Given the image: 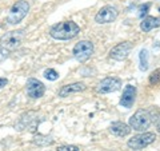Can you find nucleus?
<instances>
[{
  "label": "nucleus",
  "mask_w": 160,
  "mask_h": 151,
  "mask_svg": "<svg viewBox=\"0 0 160 151\" xmlns=\"http://www.w3.org/2000/svg\"><path fill=\"white\" fill-rule=\"evenodd\" d=\"M118 16H119V11L116 7L104 6L95 15V22L98 24H108V23L115 22L118 19Z\"/></svg>",
  "instance_id": "obj_8"
},
{
  "label": "nucleus",
  "mask_w": 160,
  "mask_h": 151,
  "mask_svg": "<svg viewBox=\"0 0 160 151\" xmlns=\"http://www.w3.org/2000/svg\"><path fill=\"white\" fill-rule=\"evenodd\" d=\"M122 87V79L116 76H107L103 80H100L99 84L96 86V92L98 94H111L120 90Z\"/></svg>",
  "instance_id": "obj_9"
},
{
  "label": "nucleus",
  "mask_w": 160,
  "mask_h": 151,
  "mask_svg": "<svg viewBox=\"0 0 160 151\" xmlns=\"http://www.w3.org/2000/svg\"><path fill=\"white\" fill-rule=\"evenodd\" d=\"M156 139H158V137L155 133H146L144 131L143 134L135 135V137H132L131 139H128L127 146H128V148H131V150H142L144 147H147V146L152 144Z\"/></svg>",
  "instance_id": "obj_6"
},
{
  "label": "nucleus",
  "mask_w": 160,
  "mask_h": 151,
  "mask_svg": "<svg viewBox=\"0 0 160 151\" xmlns=\"http://www.w3.org/2000/svg\"><path fill=\"white\" fill-rule=\"evenodd\" d=\"M39 126V120H38V112L35 111H28L24 112L22 117L19 118L18 123L15 124V128L18 131H23V130H28V131L33 133L36 127Z\"/></svg>",
  "instance_id": "obj_7"
},
{
  "label": "nucleus",
  "mask_w": 160,
  "mask_h": 151,
  "mask_svg": "<svg viewBox=\"0 0 160 151\" xmlns=\"http://www.w3.org/2000/svg\"><path fill=\"white\" fill-rule=\"evenodd\" d=\"M139 58H140V70H142V71H147L148 70V51L147 49L143 48L142 51H140Z\"/></svg>",
  "instance_id": "obj_17"
},
{
  "label": "nucleus",
  "mask_w": 160,
  "mask_h": 151,
  "mask_svg": "<svg viewBox=\"0 0 160 151\" xmlns=\"http://www.w3.org/2000/svg\"><path fill=\"white\" fill-rule=\"evenodd\" d=\"M133 44L131 42H122L109 49V58L116 60V62H123L128 58V55L131 54Z\"/></svg>",
  "instance_id": "obj_10"
},
{
  "label": "nucleus",
  "mask_w": 160,
  "mask_h": 151,
  "mask_svg": "<svg viewBox=\"0 0 160 151\" xmlns=\"http://www.w3.org/2000/svg\"><path fill=\"white\" fill-rule=\"evenodd\" d=\"M80 32V27L72 20H67V22L56 23L49 28V35L51 38L56 40H71L76 38Z\"/></svg>",
  "instance_id": "obj_1"
},
{
  "label": "nucleus",
  "mask_w": 160,
  "mask_h": 151,
  "mask_svg": "<svg viewBox=\"0 0 160 151\" xmlns=\"http://www.w3.org/2000/svg\"><path fill=\"white\" fill-rule=\"evenodd\" d=\"M26 94L31 99H40L46 94V86L40 82V80L31 78L26 83Z\"/></svg>",
  "instance_id": "obj_11"
},
{
  "label": "nucleus",
  "mask_w": 160,
  "mask_h": 151,
  "mask_svg": "<svg viewBox=\"0 0 160 151\" xmlns=\"http://www.w3.org/2000/svg\"><path fill=\"white\" fill-rule=\"evenodd\" d=\"M8 84V79L7 78H0V88H4Z\"/></svg>",
  "instance_id": "obj_23"
},
{
  "label": "nucleus",
  "mask_w": 160,
  "mask_h": 151,
  "mask_svg": "<svg viewBox=\"0 0 160 151\" xmlns=\"http://www.w3.org/2000/svg\"><path fill=\"white\" fill-rule=\"evenodd\" d=\"M8 55H9V51L6 48H3L2 46H0V63L4 62L7 58H8Z\"/></svg>",
  "instance_id": "obj_22"
},
{
  "label": "nucleus",
  "mask_w": 160,
  "mask_h": 151,
  "mask_svg": "<svg viewBox=\"0 0 160 151\" xmlns=\"http://www.w3.org/2000/svg\"><path fill=\"white\" fill-rule=\"evenodd\" d=\"M56 151H80V150L75 144H63V146H59Z\"/></svg>",
  "instance_id": "obj_21"
},
{
  "label": "nucleus",
  "mask_w": 160,
  "mask_h": 151,
  "mask_svg": "<svg viewBox=\"0 0 160 151\" xmlns=\"http://www.w3.org/2000/svg\"><path fill=\"white\" fill-rule=\"evenodd\" d=\"M87 90V86L83 82H75V83H69V84H64L62 88L59 90V96L60 98H66L69 96L71 94H79Z\"/></svg>",
  "instance_id": "obj_13"
},
{
  "label": "nucleus",
  "mask_w": 160,
  "mask_h": 151,
  "mask_svg": "<svg viewBox=\"0 0 160 151\" xmlns=\"http://www.w3.org/2000/svg\"><path fill=\"white\" fill-rule=\"evenodd\" d=\"M29 12V4L26 0H19L13 4L9 9V13L7 16V23L15 26V24H19L22 20L28 15Z\"/></svg>",
  "instance_id": "obj_4"
},
{
  "label": "nucleus",
  "mask_w": 160,
  "mask_h": 151,
  "mask_svg": "<svg viewBox=\"0 0 160 151\" xmlns=\"http://www.w3.org/2000/svg\"><path fill=\"white\" fill-rule=\"evenodd\" d=\"M159 11H160V7H159Z\"/></svg>",
  "instance_id": "obj_25"
},
{
  "label": "nucleus",
  "mask_w": 160,
  "mask_h": 151,
  "mask_svg": "<svg viewBox=\"0 0 160 151\" xmlns=\"http://www.w3.org/2000/svg\"><path fill=\"white\" fill-rule=\"evenodd\" d=\"M149 8H151V3H146V4H143V6H140V7H139L138 16H139L140 19H144V16H146V15L148 13Z\"/></svg>",
  "instance_id": "obj_20"
},
{
  "label": "nucleus",
  "mask_w": 160,
  "mask_h": 151,
  "mask_svg": "<svg viewBox=\"0 0 160 151\" xmlns=\"http://www.w3.org/2000/svg\"><path fill=\"white\" fill-rule=\"evenodd\" d=\"M158 27H160V18L156 16H146L142 19V23H140V28L143 32H149Z\"/></svg>",
  "instance_id": "obj_15"
},
{
  "label": "nucleus",
  "mask_w": 160,
  "mask_h": 151,
  "mask_svg": "<svg viewBox=\"0 0 160 151\" xmlns=\"http://www.w3.org/2000/svg\"><path fill=\"white\" fill-rule=\"evenodd\" d=\"M31 142L35 146H40V147H47V146H51L53 144V139L48 135H43V134H38L32 138Z\"/></svg>",
  "instance_id": "obj_16"
},
{
  "label": "nucleus",
  "mask_w": 160,
  "mask_h": 151,
  "mask_svg": "<svg viewBox=\"0 0 160 151\" xmlns=\"http://www.w3.org/2000/svg\"><path fill=\"white\" fill-rule=\"evenodd\" d=\"M93 51H95V47L92 42H89V40H80L79 43L75 44L72 54H73V58L78 62L84 63L93 55Z\"/></svg>",
  "instance_id": "obj_5"
},
{
  "label": "nucleus",
  "mask_w": 160,
  "mask_h": 151,
  "mask_svg": "<svg viewBox=\"0 0 160 151\" xmlns=\"http://www.w3.org/2000/svg\"><path fill=\"white\" fill-rule=\"evenodd\" d=\"M158 131L160 133V123H158Z\"/></svg>",
  "instance_id": "obj_24"
},
{
  "label": "nucleus",
  "mask_w": 160,
  "mask_h": 151,
  "mask_svg": "<svg viewBox=\"0 0 160 151\" xmlns=\"http://www.w3.org/2000/svg\"><path fill=\"white\" fill-rule=\"evenodd\" d=\"M149 84L151 86H156V84H159L160 83V68H158V70H155V71L149 75Z\"/></svg>",
  "instance_id": "obj_19"
},
{
  "label": "nucleus",
  "mask_w": 160,
  "mask_h": 151,
  "mask_svg": "<svg viewBox=\"0 0 160 151\" xmlns=\"http://www.w3.org/2000/svg\"><path fill=\"white\" fill-rule=\"evenodd\" d=\"M24 36H26V29H15V31L6 32L0 36V46L8 51H13L22 46Z\"/></svg>",
  "instance_id": "obj_2"
},
{
  "label": "nucleus",
  "mask_w": 160,
  "mask_h": 151,
  "mask_svg": "<svg viewBox=\"0 0 160 151\" xmlns=\"http://www.w3.org/2000/svg\"><path fill=\"white\" fill-rule=\"evenodd\" d=\"M131 130L132 128L129 127V124L123 123V122H113L109 126V133L119 138H124V137H127V135H129Z\"/></svg>",
  "instance_id": "obj_14"
},
{
  "label": "nucleus",
  "mask_w": 160,
  "mask_h": 151,
  "mask_svg": "<svg viewBox=\"0 0 160 151\" xmlns=\"http://www.w3.org/2000/svg\"><path fill=\"white\" fill-rule=\"evenodd\" d=\"M152 123V115L148 110L139 108L131 118H129V127L133 128L135 131H146V130L151 126Z\"/></svg>",
  "instance_id": "obj_3"
},
{
  "label": "nucleus",
  "mask_w": 160,
  "mask_h": 151,
  "mask_svg": "<svg viewBox=\"0 0 160 151\" xmlns=\"http://www.w3.org/2000/svg\"><path fill=\"white\" fill-rule=\"evenodd\" d=\"M136 95H138L136 87L132 84H127L126 88H124V91H123L122 98H120V102H119L120 106H122V107H126V108H131L135 103V100H136Z\"/></svg>",
  "instance_id": "obj_12"
},
{
  "label": "nucleus",
  "mask_w": 160,
  "mask_h": 151,
  "mask_svg": "<svg viewBox=\"0 0 160 151\" xmlns=\"http://www.w3.org/2000/svg\"><path fill=\"white\" fill-rule=\"evenodd\" d=\"M44 78L51 80V82H53V80H58L59 79V72L55 71L53 68H47L46 71H44Z\"/></svg>",
  "instance_id": "obj_18"
}]
</instances>
